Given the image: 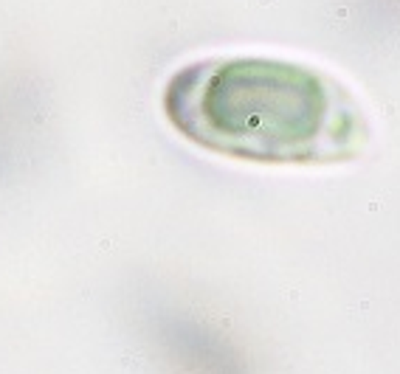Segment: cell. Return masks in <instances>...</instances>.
Masks as SVG:
<instances>
[{
    "instance_id": "obj_1",
    "label": "cell",
    "mask_w": 400,
    "mask_h": 374,
    "mask_svg": "<svg viewBox=\"0 0 400 374\" xmlns=\"http://www.w3.org/2000/svg\"><path fill=\"white\" fill-rule=\"evenodd\" d=\"M169 124L200 149L251 163H338L361 155L369 127L333 76L271 57H209L164 90Z\"/></svg>"
}]
</instances>
